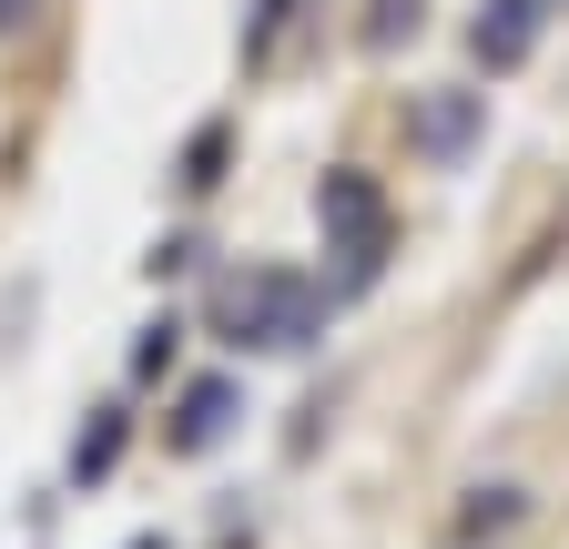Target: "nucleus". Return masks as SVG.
<instances>
[{"label":"nucleus","instance_id":"f257e3e1","mask_svg":"<svg viewBox=\"0 0 569 549\" xmlns=\"http://www.w3.org/2000/svg\"><path fill=\"white\" fill-rule=\"evenodd\" d=\"M316 286L306 274H234L224 286V336L234 347H264V357H296V347H316Z\"/></svg>","mask_w":569,"mask_h":549},{"label":"nucleus","instance_id":"f03ea898","mask_svg":"<svg viewBox=\"0 0 569 549\" xmlns=\"http://www.w3.org/2000/svg\"><path fill=\"white\" fill-rule=\"evenodd\" d=\"M316 214H326V254H346V286H377V264H387V193L367 173H326Z\"/></svg>","mask_w":569,"mask_h":549},{"label":"nucleus","instance_id":"7ed1b4c3","mask_svg":"<svg viewBox=\"0 0 569 549\" xmlns=\"http://www.w3.org/2000/svg\"><path fill=\"white\" fill-rule=\"evenodd\" d=\"M539 21H549V0H488V11H478V61H488V72H519V61L539 51Z\"/></svg>","mask_w":569,"mask_h":549},{"label":"nucleus","instance_id":"20e7f679","mask_svg":"<svg viewBox=\"0 0 569 549\" xmlns=\"http://www.w3.org/2000/svg\"><path fill=\"white\" fill-rule=\"evenodd\" d=\"M468 132H478V92H438V102H417V153L458 163V153H468Z\"/></svg>","mask_w":569,"mask_h":549},{"label":"nucleus","instance_id":"39448f33","mask_svg":"<svg viewBox=\"0 0 569 549\" xmlns=\"http://www.w3.org/2000/svg\"><path fill=\"white\" fill-rule=\"evenodd\" d=\"M224 428H234V387H224V377H203V387L183 397V418H173V448H213Z\"/></svg>","mask_w":569,"mask_h":549},{"label":"nucleus","instance_id":"423d86ee","mask_svg":"<svg viewBox=\"0 0 569 549\" xmlns=\"http://www.w3.org/2000/svg\"><path fill=\"white\" fill-rule=\"evenodd\" d=\"M112 448H122V428H112V418H102V428H92V438H82V448H71V468H82V478H102V468H112Z\"/></svg>","mask_w":569,"mask_h":549},{"label":"nucleus","instance_id":"0eeeda50","mask_svg":"<svg viewBox=\"0 0 569 549\" xmlns=\"http://www.w3.org/2000/svg\"><path fill=\"white\" fill-rule=\"evenodd\" d=\"M397 31H417V0H377V21H367V41H397Z\"/></svg>","mask_w":569,"mask_h":549},{"label":"nucleus","instance_id":"6e6552de","mask_svg":"<svg viewBox=\"0 0 569 549\" xmlns=\"http://www.w3.org/2000/svg\"><path fill=\"white\" fill-rule=\"evenodd\" d=\"M0 21H21V0H0Z\"/></svg>","mask_w":569,"mask_h":549},{"label":"nucleus","instance_id":"1a4fd4ad","mask_svg":"<svg viewBox=\"0 0 569 549\" xmlns=\"http://www.w3.org/2000/svg\"><path fill=\"white\" fill-rule=\"evenodd\" d=\"M132 549H163V539H132Z\"/></svg>","mask_w":569,"mask_h":549}]
</instances>
